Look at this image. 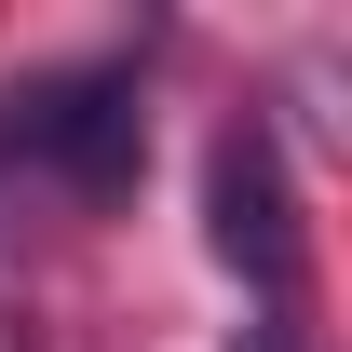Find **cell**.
<instances>
[{
  "label": "cell",
  "mask_w": 352,
  "mask_h": 352,
  "mask_svg": "<svg viewBox=\"0 0 352 352\" xmlns=\"http://www.w3.org/2000/svg\"><path fill=\"white\" fill-rule=\"evenodd\" d=\"M0 149L54 163L82 204L135 190V163H149V109H135V68H54V82L0 95Z\"/></svg>",
  "instance_id": "6da1fadb"
},
{
  "label": "cell",
  "mask_w": 352,
  "mask_h": 352,
  "mask_svg": "<svg viewBox=\"0 0 352 352\" xmlns=\"http://www.w3.org/2000/svg\"><path fill=\"white\" fill-rule=\"evenodd\" d=\"M204 244L258 298H298V190H285V149H271L258 109L217 122V149H204Z\"/></svg>",
  "instance_id": "7a4b0ae2"
},
{
  "label": "cell",
  "mask_w": 352,
  "mask_h": 352,
  "mask_svg": "<svg viewBox=\"0 0 352 352\" xmlns=\"http://www.w3.org/2000/svg\"><path fill=\"white\" fill-rule=\"evenodd\" d=\"M230 352H298V325H244V339H230Z\"/></svg>",
  "instance_id": "3957f363"
},
{
  "label": "cell",
  "mask_w": 352,
  "mask_h": 352,
  "mask_svg": "<svg viewBox=\"0 0 352 352\" xmlns=\"http://www.w3.org/2000/svg\"><path fill=\"white\" fill-rule=\"evenodd\" d=\"M0 163H14V149H0Z\"/></svg>",
  "instance_id": "277c9868"
}]
</instances>
